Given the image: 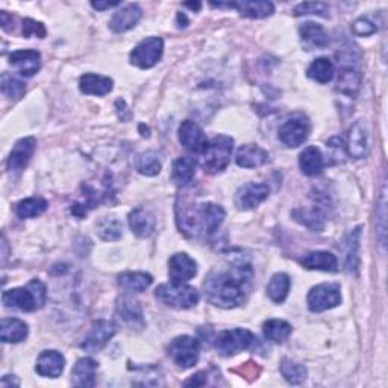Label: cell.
Instances as JSON below:
<instances>
[{
  "label": "cell",
  "mask_w": 388,
  "mask_h": 388,
  "mask_svg": "<svg viewBox=\"0 0 388 388\" xmlns=\"http://www.w3.org/2000/svg\"><path fill=\"white\" fill-rule=\"evenodd\" d=\"M254 279V269L246 261H235L214 269L203 282L207 299L220 308H237L246 301Z\"/></svg>",
  "instance_id": "cell-1"
},
{
  "label": "cell",
  "mask_w": 388,
  "mask_h": 388,
  "mask_svg": "<svg viewBox=\"0 0 388 388\" xmlns=\"http://www.w3.org/2000/svg\"><path fill=\"white\" fill-rule=\"evenodd\" d=\"M178 226L187 237L212 235L222 226L226 211L220 205L203 202L196 205H182L176 208Z\"/></svg>",
  "instance_id": "cell-2"
},
{
  "label": "cell",
  "mask_w": 388,
  "mask_h": 388,
  "mask_svg": "<svg viewBox=\"0 0 388 388\" xmlns=\"http://www.w3.org/2000/svg\"><path fill=\"white\" fill-rule=\"evenodd\" d=\"M45 296H48V291H45L44 284L38 279H32L26 287L5 291L2 294V302L8 308H17L20 311L32 313L44 306Z\"/></svg>",
  "instance_id": "cell-3"
},
{
  "label": "cell",
  "mask_w": 388,
  "mask_h": 388,
  "mask_svg": "<svg viewBox=\"0 0 388 388\" xmlns=\"http://www.w3.org/2000/svg\"><path fill=\"white\" fill-rule=\"evenodd\" d=\"M234 151V140L227 135H217L208 141L205 151L202 152L200 167L205 173L215 175L220 173L230 166Z\"/></svg>",
  "instance_id": "cell-4"
},
{
  "label": "cell",
  "mask_w": 388,
  "mask_h": 388,
  "mask_svg": "<svg viewBox=\"0 0 388 388\" xmlns=\"http://www.w3.org/2000/svg\"><path fill=\"white\" fill-rule=\"evenodd\" d=\"M155 298L167 306L178 308V310H188V308L199 303L200 294L196 289L187 285L185 282L170 281L168 284L159 285L155 290Z\"/></svg>",
  "instance_id": "cell-5"
},
{
  "label": "cell",
  "mask_w": 388,
  "mask_h": 388,
  "mask_svg": "<svg viewBox=\"0 0 388 388\" xmlns=\"http://www.w3.org/2000/svg\"><path fill=\"white\" fill-rule=\"evenodd\" d=\"M255 345L257 337L250 330L242 328L222 330L214 340V346L222 357H234L239 352L252 349Z\"/></svg>",
  "instance_id": "cell-6"
},
{
  "label": "cell",
  "mask_w": 388,
  "mask_h": 388,
  "mask_svg": "<svg viewBox=\"0 0 388 388\" xmlns=\"http://www.w3.org/2000/svg\"><path fill=\"white\" fill-rule=\"evenodd\" d=\"M167 350L168 357L173 360L176 366L185 370L198 364L200 355V345L199 340L196 338L190 335H180L170 341Z\"/></svg>",
  "instance_id": "cell-7"
},
{
  "label": "cell",
  "mask_w": 388,
  "mask_h": 388,
  "mask_svg": "<svg viewBox=\"0 0 388 388\" xmlns=\"http://www.w3.org/2000/svg\"><path fill=\"white\" fill-rule=\"evenodd\" d=\"M306 303L310 311L313 313H323L341 303V293L338 284H318L308 293Z\"/></svg>",
  "instance_id": "cell-8"
},
{
  "label": "cell",
  "mask_w": 388,
  "mask_h": 388,
  "mask_svg": "<svg viewBox=\"0 0 388 388\" xmlns=\"http://www.w3.org/2000/svg\"><path fill=\"white\" fill-rule=\"evenodd\" d=\"M164 52V41L158 37H151L140 41L135 45L134 50L131 52V64L143 68H152L153 65L158 64V61L161 60Z\"/></svg>",
  "instance_id": "cell-9"
},
{
  "label": "cell",
  "mask_w": 388,
  "mask_h": 388,
  "mask_svg": "<svg viewBox=\"0 0 388 388\" xmlns=\"http://www.w3.org/2000/svg\"><path fill=\"white\" fill-rule=\"evenodd\" d=\"M311 132V124L302 114H296V116L285 120L282 126L278 131L279 140L287 147H299L302 146Z\"/></svg>",
  "instance_id": "cell-10"
},
{
  "label": "cell",
  "mask_w": 388,
  "mask_h": 388,
  "mask_svg": "<svg viewBox=\"0 0 388 388\" xmlns=\"http://www.w3.org/2000/svg\"><path fill=\"white\" fill-rule=\"evenodd\" d=\"M116 325L108 320H97L91 326L90 333L85 335L84 341L81 343V347L87 352L96 353L104 349L109 340L116 335Z\"/></svg>",
  "instance_id": "cell-11"
},
{
  "label": "cell",
  "mask_w": 388,
  "mask_h": 388,
  "mask_svg": "<svg viewBox=\"0 0 388 388\" xmlns=\"http://www.w3.org/2000/svg\"><path fill=\"white\" fill-rule=\"evenodd\" d=\"M269 194L270 188L266 184L247 182V184L237 190L234 203L238 210H254L269 198Z\"/></svg>",
  "instance_id": "cell-12"
},
{
  "label": "cell",
  "mask_w": 388,
  "mask_h": 388,
  "mask_svg": "<svg viewBox=\"0 0 388 388\" xmlns=\"http://www.w3.org/2000/svg\"><path fill=\"white\" fill-rule=\"evenodd\" d=\"M116 318L117 322L129 329H141L144 326L143 308L139 301L132 298H122L116 305Z\"/></svg>",
  "instance_id": "cell-13"
},
{
  "label": "cell",
  "mask_w": 388,
  "mask_h": 388,
  "mask_svg": "<svg viewBox=\"0 0 388 388\" xmlns=\"http://www.w3.org/2000/svg\"><path fill=\"white\" fill-rule=\"evenodd\" d=\"M179 141L180 144L185 147L187 151L193 153H200L205 151V147L208 144L207 135L202 131L198 123H194L191 120H185L180 123L179 126Z\"/></svg>",
  "instance_id": "cell-14"
},
{
  "label": "cell",
  "mask_w": 388,
  "mask_h": 388,
  "mask_svg": "<svg viewBox=\"0 0 388 388\" xmlns=\"http://www.w3.org/2000/svg\"><path fill=\"white\" fill-rule=\"evenodd\" d=\"M370 141H369V129L362 120L355 122L349 129L347 135V153L355 158L362 159L369 155Z\"/></svg>",
  "instance_id": "cell-15"
},
{
  "label": "cell",
  "mask_w": 388,
  "mask_h": 388,
  "mask_svg": "<svg viewBox=\"0 0 388 388\" xmlns=\"http://www.w3.org/2000/svg\"><path fill=\"white\" fill-rule=\"evenodd\" d=\"M212 6L217 8H235L238 13L247 18H266L275 13V5L266 0H243V2H231V4H215L211 2Z\"/></svg>",
  "instance_id": "cell-16"
},
{
  "label": "cell",
  "mask_w": 388,
  "mask_h": 388,
  "mask_svg": "<svg viewBox=\"0 0 388 388\" xmlns=\"http://www.w3.org/2000/svg\"><path fill=\"white\" fill-rule=\"evenodd\" d=\"M37 149V140L33 136H26L16 143L14 149L11 151L8 158V170L9 172H21L25 170L32 159Z\"/></svg>",
  "instance_id": "cell-17"
},
{
  "label": "cell",
  "mask_w": 388,
  "mask_h": 388,
  "mask_svg": "<svg viewBox=\"0 0 388 388\" xmlns=\"http://www.w3.org/2000/svg\"><path fill=\"white\" fill-rule=\"evenodd\" d=\"M198 275V264L190 255L179 252L168 259V276L173 282H187Z\"/></svg>",
  "instance_id": "cell-18"
},
{
  "label": "cell",
  "mask_w": 388,
  "mask_h": 388,
  "mask_svg": "<svg viewBox=\"0 0 388 388\" xmlns=\"http://www.w3.org/2000/svg\"><path fill=\"white\" fill-rule=\"evenodd\" d=\"M9 64L25 77L37 75L41 67V55L37 50H16L9 55Z\"/></svg>",
  "instance_id": "cell-19"
},
{
  "label": "cell",
  "mask_w": 388,
  "mask_h": 388,
  "mask_svg": "<svg viewBox=\"0 0 388 388\" xmlns=\"http://www.w3.org/2000/svg\"><path fill=\"white\" fill-rule=\"evenodd\" d=\"M65 358L58 350H44L37 360L36 370L43 378H58L64 372Z\"/></svg>",
  "instance_id": "cell-20"
},
{
  "label": "cell",
  "mask_w": 388,
  "mask_h": 388,
  "mask_svg": "<svg viewBox=\"0 0 388 388\" xmlns=\"http://www.w3.org/2000/svg\"><path fill=\"white\" fill-rule=\"evenodd\" d=\"M141 16H143L141 8L136 4H129L126 6H123L122 9H119L117 13L112 16L109 21V28L116 33L126 32L136 26V23L140 21Z\"/></svg>",
  "instance_id": "cell-21"
},
{
  "label": "cell",
  "mask_w": 388,
  "mask_h": 388,
  "mask_svg": "<svg viewBox=\"0 0 388 388\" xmlns=\"http://www.w3.org/2000/svg\"><path fill=\"white\" fill-rule=\"evenodd\" d=\"M129 227L131 231L140 238L151 237L156 230V220L151 211L146 208H135L129 212Z\"/></svg>",
  "instance_id": "cell-22"
},
{
  "label": "cell",
  "mask_w": 388,
  "mask_h": 388,
  "mask_svg": "<svg viewBox=\"0 0 388 388\" xmlns=\"http://www.w3.org/2000/svg\"><path fill=\"white\" fill-rule=\"evenodd\" d=\"M269 161V152L257 144L239 146L235 155L237 166L243 168H257Z\"/></svg>",
  "instance_id": "cell-23"
},
{
  "label": "cell",
  "mask_w": 388,
  "mask_h": 388,
  "mask_svg": "<svg viewBox=\"0 0 388 388\" xmlns=\"http://www.w3.org/2000/svg\"><path fill=\"white\" fill-rule=\"evenodd\" d=\"M96 370L97 362L93 358H81L77 360L72 370V384L75 387L88 388L96 384Z\"/></svg>",
  "instance_id": "cell-24"
},
{
  "label": "cell",
  "mask_w": 388,
  "mask_h": 388,
  "mask_svg": "<svg viewBox=\"0 0 388 388\" xmlns=\"http://www.w3.org/2000/svg\"><path fill=\"white\" fill-rule=\"evenodd\" d=\"M299 33H301V40L308 50L323 49L329 44L326 31L323 29V26L317 25V23H313V21L303 23L299 29Z\"/></svg>",
  "instance_id": "cell-25"
},
{
  "label": "cell",
  "mask_w": 388,
  "mask_h": 388,
  "mask_svg": "<svg viewBox=\"0 0 388 388\" xmlns=\"http://www.w3.org/2000/svg\"><path fill=\"white\" fill-rule=\"evenodd\" d=\"M112 79L95 73H87L79 79V90L90 96H105L112 90Z\"/></svg>",
  "instance_id": "cell-26"
},
{
  "label": "cell",
  "mask_w": 388,
  "mask_h": 388,
  "mask_svg": "<svg viewBox=\"0 0 388 388\" xmlns=\"http://www.w3.org/2000/svg\"><path fill=\"white\" fill-rule=\"evenodd\" d=\"M301 262L302 266L308 270L337 271L338 269L337 257L330 252H325V250H316V252L306 254Z\"/></svg>",
  "instance_id": "cell-27"
},
{
  "label": "cell",
  "mask_w": 388,
  "mask_h": 388,
  "mask_svg": "<svg viewBox=\"0 0 388 388\" xmlns=\"http://www.w3.org/2000/svg\"><path fill=\"white\" fill-rule=\"evenodd\" d=\"M301 170L306 176H318L325 168V159L320 149L316 146H308L299 156Z\"/></svg>",
  "instance_id": "cell-28"
},
{
  "label": "cell",
  "mask_w": 388,
  "mask_h": 388,
  "mask_svg": "<svg viewBox=\"0 0 388 388\" xmlns=\"http://www.w3.org/2000/svg\"><path fill=\"white\" fill-rule=\"evenodd\" d=\"M29 334L28 325L20 318H4L0 323V338L4 343H20Z\"/></svg>",
  "instance_id": "cell-29"
},
{
  "label": "cell",
  "mask_w": 388,
  "mask_h": 388,
  "mask_svg": "<svg viewBox=\"0 0 388 388\" xmlns=\"http://www.w3.org/2000/svg\"><path fill=\"white\" fill-rule=\"evenodd\" d=\"M361 88V73L355 67H343L340 70L337 90L341 95H346L349 97H357Z\"/></svg>",
  "instance_id": "cell-30"
},
{
  "label": "cell",
  "mask_w": 388,
  "mask_h": 388,
  "mask_svg": "<svg viewBox=\"0 0 388 388\" xmlns=\"http://www.w3.org/2000/svg\"><path fill=\"white\" fill-rule=\"evenodd\" d=\"M117 282L124 290L141 293L151 287L153 278L149 275V273H144V271H124L122 273V275H119Z\"/></svg>",
  "instance_id": "cell-31"
},
{
  "label": "cell",
  "mask_w": 388,
  "mask_h": 388,
  "mask_svg": "<svg viewBox=\"0 0 388 388\" xmlns=\"http://www.w3.org/2000/svg\"><path fill=\"white\" fill-rule=\"evenodd\" d=\"M196 175V161L193 158L182 156L173 163L172 168V180L178 187H187Z\"/></svg>",
  "instance_id": "cell-32"
},
{
  "label": "cell",
  "mask_w": 388,
  "mask_h": 388,
  "mask_svg": "<svg viewBox=\"0 0 388 388\" xmlns=\"http://www.w3.org/2000/svg\"><path fill=\"white\" fill-rule=\"evenodd\" d=\"M306 75L318 84H328L333 81V77L335 75V65L328 58H317L316 61L311 63L310 67H308Z\"/></svg>",
  "instance_id": "cell-33"
},
{
  "label": "cell",
  "mask_w": 388,
  "mask_h": 388,
  "mask_svg": "<svg viewBox=\"0 0 388 388\" xmlns=\"http://www.w3.org/2000/svg\"><path fill=\"white\" fill-rule=\"evenodd\" d=\"M290 287H291V281L289 275H285V273H276V275L271 276L267 285V296L270 298V301H273L275 303H282L285 299H287Z\"/></svg>",
  "instance_id": "cell-34"
},
{
  "label": "cell",
  "mask_w": 388,
  "mask_h": 388,
  "mask_svg": "<svg viewBox=\"0 0 388 388\" xmlns=\"http://www.w3.org/2000/svg\"><path fill=\"white\" fill-rule=\"evenodd\" d=\"M293 328L289 322L281 320V318H270L264 323V335L273 343H285L290 338Z\"/></svg>",
  "instance_id": "cell-35"
},
{
  "label": "cell",
  "mask_w": 388,
  "mask_h": 388,
  "mask_svg": "<svg viewBox=\"0 0 388 388\" xmlns=\"http://www.w3.org/2000/svg\"><path fill=\"white\" fill-rule=\"evenodd\" d=\"M48 202L43 198H28L23 199L16 205V214L20 219H33V217L41 215L48 210Z\"/></svg>",
  "instance_id": "cell-36"
},
{
  "label": "cell",
  "mask_w": 388,
  "mask_h": 388,
  "mask_svg": "<svg viewBox=\"0 0 388 388\" xmlns=\"http://www.w3.org/2000/svg\"><path fill=\"white\" fill-rule=\"evenodd\" d=\"M161 158L153 151L144 152L141 155L136 156L135 161V168L139 170V173L143 176H156L159 172H161Z\"/></svg>",
  "instance_id": "cell-37"
},
{
  "label": "cell",
  "mask_w": 388,
  "mask_h": 388,
  "mask_svg": "<svg viewBox=\"0 0 388 388\" xmlns=\"http://www.w3.org/2000/svg\"><path fill=\"white\" fill-rule=\"evenodd\" d=\"M96 232L105 242H117L123 237V225L116 217H105L96 225Z\"/></svg>",
  "instance_id": "cell-38"
},
{
  "label": "cell",
  "mask_w": 388,
  "mask_h": 388,
  "mask_svg": "<svg viewBox=\"0 0 388 388\" xmlns=\"http://www.w3.org/2000/svg\"><path fill=\"white\" fill-rule=\"evenodd\" d=\"M281 374L287 382L293 385H299L306 379V369L302 364L294 362L289 358H284L281 362Z\"/></svg>",
  "instance_id": "cell-39"
},
{
  "label": "cell",
  "mask_w": 388,
  "mask_h": 388,
  "mask_svg": "<svg viewBox=\"0 0 388 388\" xmlns=\"http://www.w3.org/2000/svg\"><path fill=\"white\" fill-rule=\"evenodd\" d=\"M294 219L303 223L306 227H310V230H314V231H320L323 230V215L322 212L316 210V207L310 211H303V210H296L293 212Z\"/></svg>",
  "instance_id": "cell-40"
},
{
  "label": "cell",
  "mask_w": 388,
  "mask_h": 388,
  "mask_svg": "<svg viewBox=\"0 0 388 388\" xmlns=\"http://www.w3.org/2000/svg\"><path fill=\"white\" fill-rule=\"evenodd\" d=\"M360 234H361V227H357V230H353L347 239H346V269L349 271L355 270L358 266V243H360Z\"/></svg>",
  "instance_id": "cell-41"
},
{
  "label": "cell",
  "mask_w": 388,
  "mask_h": 388,
  "mask_svg": "<svg viewBox=\"0 0 388 388\" xmlns=\"http://www.w3.org/2000/svg\"><path fill=\"white\" fill-rule=\"evenodd\" d=\"M2 93L9 97L18 100L26 93V85L23 84L21 81H18L17 77L11 76L9 73H4L2 75Z\"/></svg>",
  "instance_id": "cell-42"
},
{
  "label": "cell",
  "mask_w": 388,
  "mask_h": 388,
  "mask_svg": "<svg viewBox=\"0 0 388 388\" xmlns=\"http://www.w3.org/2000/svg\"><path fill=\"white\" fill-rule=\"evenodd\" d=\"M293 13H294L296 17L310 16V14L328 17L329 8H328V5L323 4V2H303V4H299L298 6H296Z\"/></svg>",
  "instance_id": "cell-43"
},
{
  "label": "cell",
  "mask_w": 388,
  "mask_h": 388,
  "mask_svg": "<svg viewBox=\"0 0 388 388\" xmlns=\"http://www.w3.org/2000/svg\"><path fill=\"white\" fill-rule=\"evenodd\" d=\"M45 28L43 23L40 21H36L32 18H26L25 21H23V36H25L26 38L29 37H38V38H44L45 37Z\"/></svg>",
  "instance_id": "cell-44"
},
{
  "label": "cell",
  "mask_w": 388,
  "mask_h": 388,
  "mask_svg": "<svg viewBox=\"0 0 388 388\" xmlns=\"http://www.w3.org/2000/svg\"><path fill=\"white\" fill-rule=\"evenodd\" d=\"M352 31L358 37H369V36H373V33L376 32V26L373 25V21H370L369 18L361 17L355 23H353Z\"/></svg>",
  "instance_id": "cell-45"
},
{
  "label": "cell",
  "mask_w": 388,
  "mask_h": 388,
  "mask_svg": "<svg viewBox=\"0 0 388 388\" xmlns=\"http://www.w3.org/2000/svg\"><path fill=\"white\" fill-rule=\"evenodd\" d=\"M207 376L208 373L207 372H199L196 374H193V378L185 381V385H194V387H200V385H205L207 384Z\"/></svg>",
  "instance_id": "cell-46"
},
{
  "label": "cell",
  "mask_w": 388,
  "mask_h": 388,
  "mask_svg": "<svg viewBox=\"0 0 388 388\" xmlns=\"http://www.w3.org/2000/svg\"><path fill=\"white\" fill-rule=\"evenodd\" d=\"M120 2H91V6H93L95 9L97 11H105V9H109V8H114V6H119Z\"/></svg>",
  "instance_id": "cell-47"
},
{
  "label": "cell",
  "mask_w": 388,
  "mask_h": 388,
  "mask_svg": "<svg viewBox=\"0 0 388 388\" xmlns=\"http://www.w3.org/2000/svg\"><path fill=\"white\" fill-rule=\"evenodd\" d=\"M184 6H187V8H191V9H194V11H199L200 9V6H202V4H184Z\"/></svg>",
  "instance_id": "cell-48"
},
{
  "label": "cell",
  "mask_w": 388,
  "mask_h": 388,
  "mask_svg": "<svg viewBox=\"0 0 388 388\" xmlns=\"http://www.w3.org/2000/svg\"><path fill=\"white\" fill-rule=\"evenodd\" d=\"M140 131H143V136H149V128H144V124H140Z\"/></svg>",
  "instance_id": "cell-49"
}]
</instances>
